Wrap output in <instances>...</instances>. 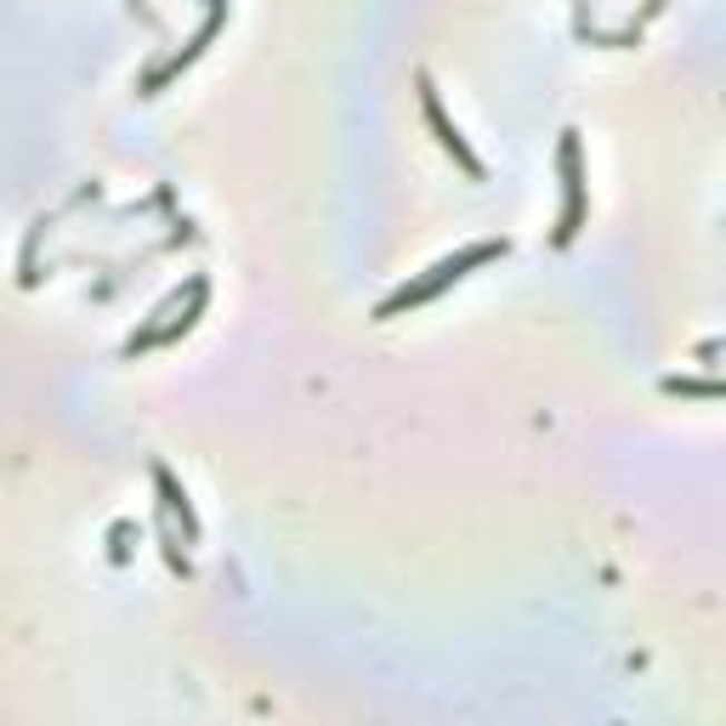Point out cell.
Segmentation results:
<instances>
[{"instance_id":"cell-1","label":"cell","mask_w":726,"mask_h":726,"mask_svg":"<svg viewBox=\"0 0 726 726\" xmlns=\"http://www.w3.org/2000/svg\"><path fill=\"white\" fill-rule=\"evenodd\" d=\"M500 251H506V245H471L465 256H454V262H438V267H432V278H420V284H409V290H398V295L386 301V307H381V318H398L403 307H420V301H432V295H438V290H443L449 278H460V273H471L477 262H494Z\"/></svg>"},{"instance_id":"cell-2","label":"cell","mask_w":726,"mask_h":726,"mask_svg":"<svg viewBox=\"0 0 726 726\" xmlns=\"http://www.w3.org/2000/svg\"><path fill=\"white\" fill-rule=\"evenodd\" d=\"M420 108H426V119H432V131H438V143H443V148H449V154H454V159L465 165V176H471V182H482V165H477V154H471V148L460 143V131H454L449 119H443V102H438L432 80H420Z\"/></svg>"},{"instance_id":"cell-3","label":"cell","mask_w":726,"mask_h":726,"mask_svg":"<svg viewBox=\"0 0 726 726\" xmlns=\"http://www.w3.org/2000/svg\"><path fill=\"white\" fill-rule=\"evenodd\" d=\"M562 170H568V210H562V227H557V238L568 245V238L579 233V210H585V205H579V143H573V137L562 143Z\"/></svg>"}]
</instances>
